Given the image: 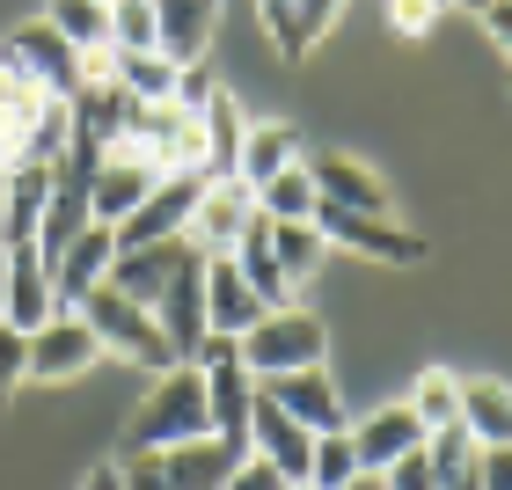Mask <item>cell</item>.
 Instances as JSON below:
<instances>
[{"mask_svg":"<svg viewBox=\"0 0 512 490\" xmlns=\"http://www.w3.org/2000/svg\"><path fill=\"white\" fill-rule=\"evenodd\" d=\"M154 183H161L154 161H139L132 147H110V154H103V169H96V183H88V213H96V227L132 220L139 205L154 198Z\"/></svg>","mask_w":512,"mask_h":490,"instance_id":"cell-9","label":"cell"},{"mask_svg":"<svg viewBox=\"0 0 512 490\" xmlns=\"http://www.w3.org/2000/svg\"><path fill=\"white\" fill-rule=\"evenodd\" d=\"M110 264H118V235H110V227H81V235L52 256L59 308H81V300H88V293H96L103 278H110Z\"/></svg>","mask_w":512,"mask_h":490,"instance_id":"cell-17","label":"cell"},{"mask_svg":"<svg viewBox=\"0 0 512 490\" xmlns=\"http://www.w3.org/2000/svg\"><path fill=\"white\" fill-rule=\"evenodd\" d=\"M103 8H110V0H103Z\"/></svg>","mask_w":512,"mask_h":490,"instance_id":"cell-46","label":"cell"},{"mask_svg":"<svg viewBox=\"0 0 512 490\" xmlns=\"http://www.w3.org/2000/svg\"><path fill=\"white\" fill-rule=\"evenodd\" d=\"M344 490H388V483H381V476H366V469H359V476H352V483H344Z\"/></svg>","mask_w":512,"mask_h":490,"instance_id":"cell-42","label":"cell"},{"mask_svg":"<svg viewBox=\"0 0 512 490\" xmlns=\"http://www.w3.org/2000/svg\"><path fill=\"white\" fill-rule=\"evenodd\" d=\"M293 490H308V483H293Z\"/></svg>","mask_w":512,"mask_h":490,"instance_id":"cell-45","label":"cell"},{"mask_svg":"<svg viewBox=\"0 0 512 490\" xmlns=\"http://www.w3.org/2000/svg\"><path fill=\"white\" fill-rule=\"evenodd\" d=\"M96 359H103V344L74 308H59L44 330H30V373L37 381H74V373H88Z\"/></svg>","mask_w":512,"mask_h":490,"instance_id":"cell-12","label":"cell"},{"mask_svg":"<svg viewBox=\"0 0 512 490\" xmlns=\"http://www.w3.org/2000/svg\"><path fill=\"white\" fill-rule=\"evenodd\" d=\"M183 439H213V410H205V373L198 366L161 373V388L132 410L125 447L132 454H161V447H183Z\"/></svg>","mask_w":512,"mask_h":490,"instance_id":"cell-1","label":"cell"},{"mask_svg":"<svg viewBox=\"0 0 512 490\" xmlns=\"http://www.w3.org/2000/svg\"><path fill=\"white\" fill-rule=\"evenodd\" d=\"M198 132H205V183L213 176H235V161H242V110H235V96L227 88H213V103L198 110Z\"/></svg>","mask_w":512,"mask_h":490,"instance_id":"cell-22","label":"cell"},{"mask_svg":"<svg viewBox=\"0 0 512 490\" xmlns=\"http://www.w3.org/2000/svg\"><path fill=\"white\" fill-rule=\"evenodd\" d=\"M249 454L256 461H271L286 483H308V461H315V432L308 425H293L286 410L271 403L264 388H256V417H249Z\"/></svg>","mask_w":512,"mask_h":490,"instance_id":"cell-13","label":"cell"},{"mask_svg":"<svg viewBox=\"0 0 512 490\" xmlns=\"http://www.w3.org/2000/svg\"><path fill=\"white\" fill-rule=\"evenodd\" d=\"M220 490H293V483L278 476L271 461H256V454H242V461H235V476H227Z\"/></svg>","mask_w":512,"mask_h":490,"instance_id":"cell-35","label":"cell"},{"mask_svg":"<svg viewBox=\"0 0 512 490\" xmlns=\"http://www.w3.org/2000/svg\"><path fill=\"white\" fill-rule=\"evenodd\" d=\"M264 242H271V264L293 278H315V264L330 256V242H322V227L315 220H264Z\"/></svg>","mask_w":512,"mask_h":490,"instance_id":"cell-24","label":"cell"},{"mask_svg":"<svg viewBox=\"0 0 512 490\" xmlns=\"http://www.w3.org/2000/svg\"><path fill=\"white\" fill-rule=\"evenodd\" d=\"M293 161H300V132H293V125H249V132H242L235 176L256 191V183H271L278 169H293Z\"/></svg>","mask_w":512,"mask_h":490,"instance_id":"cell-23","label":"cell"},{"mask_svg":"<svg viewBox=\"0 0 512 490\" xmlns=\"http://www.w3.org/2000/svg\"><path fill=\"white\" fill-rule=\"evenodd\" d=\"M59 315V278H52V256L37 242H15L8 249V300H0V322H15L22 337L44 330Z\"/></svg>","mask_w":512,"mask_h":490,"instance_id":"cell-6","label":"cell"},{"mask_svg":"<svg viewBox=\"0 0 512 490\" xmlns=\"http://www.w3.org/2000/svg\"><path fill=\"white\" fill-rule=\"evenodd\" d=\"M22 373H30V337H22L15 322H0V395H8Z\"/></svg>","mask_w":512,"mask_h":490,"instance_id":"cell-33","label":"cell"},{"mask_svg":"<svg viewBox=\"0 0 512 490\" xmlns=\"http://www.w3.org/2000/svg\"><path fill=\"white\" fill-rule=\"evenodd\" d=\"M447 8H469V15H483V0H447Z\"/></svg>","mask_w":512,"mask_h":490,"instance_id":"cell-44","label":"cell"},{"mask_svg":"<svg viewBox=\"0 0 512 490\" xmlns=\"http://www.w3.org/2000/svg\"><path fill=\"white\" fill-rule=\"evenodd\" d=\"M125 490H169V476H161V461L154 454H125Z\"/></svg>","mask_w":512,"mask_h":490,"instance_id":"cell-38","label":"cell"},{"mask_svg":"<svg viewBox=\"0 0 512 490\" xmlns=\"http://www.w3.org/2000/svg\"><path fill=\"white\" fill-rule=\"evenodd\" d=\"M308 176H315V198L337 205V213H388V183L352 154H315Z\"/></svg>","mask_w":512,"mask_h":490,"instance_id":"cell-18","label":"cell"},{"mask_svg":"<svg viewBox=\"0 0 512 490\" xmlns=\"http://www.w3.org/2000/svg\"><path fill=\"white\" fill-rule=\"evenodd\" d=\"M154 322H161V337H169V352H176V366H191V352L213 330H205V256H191L169 286H161V300H154Z\"/></svg>","mask_w":512,"mask_h":490,"instance_id":"cell-10","label":"cell"},{"mask_svg":"<svg viewBox=\"0 0 512 490\" xmlns=\"http://www.w3.org/2000/svg\"><path fill=\"white\" fill-rule=\"evenodd\" d=\"M410 417L425 432H447V425H461V381L447 366H432V373H417V395H410Z\"/></svg>","mask_w":512,"mask_h":490,"instance_id":"cell-28","label":"cell"},{"mask_svg":"<svg viewBox=\"0 0 512 490\" xmlns=\"http://www.w3.org/2000/svg\"><path fill=\"white\" fill-rule=\"evenodd\" d=\"M81 490H125V476H118V469L103 461V469H88V483H81Z\"/></svg>","mask_w":512,"mask_h":490,"instance_id":"cell-41","label":"cell"},{"mask_svg":"<svg viewBox=\"0 0 512 490\" xmlns=\"http://www.w3.org/2000/svg\"><path fill=\"white\" fill-rule=\"evenodd\" d=\"M425 439H432V432L410 417V403H388V410H374V417H366V425H352V447H359V469H366V476L395 469V461H403V454H417Z\"/></svg>","mask_w":512,"mask_h":490,"instance_id":"cell-19","label":"cell"},{"mask_svg":"<svg viewBox=\"0 0 512 490\" xmlns=\"http://www.w3.org/2000/svg\"><path fill=\"white\" fill-rule=\"evenodd\" d=\"M198 191H205V176H161V183H154V198L139 205L132 220L110 227V235H118V249H154V242H176L183 227H191Z\"/></svg>","mask_w":512,"mask_h":490,"instance_id":"cell-8","label":"cell"},{"mask_svg":"<svg viewBox=\"0 0 512 490\" xmlns=\"http://www.w3.org/2000/svg\"><path fill=\"white\" fill-rule=\"evenodd\" d=\"M461 432L476 447H512V388L505 381H461Z\"/></svg>","mask_w":512,"mask_h":490,"instance_id":"cell-21","label":"cell"},{"mask_svg":"<svg viewBox=\"0 0 512 490\" xmlns=\"http://www.w3.org/2000/svg\"><path fill=\"white\" fill-rule=\"evenodd\" d=\"M483 30H491V44L512 59V0H483Z\"/></svg>","mask_w":512,"mask_h":490,"instance_id":"cell-39","label":"cell"},{"mask_svg":"<svg viewBox=\"0 0 512 490\" xmlns=\"http://www.w3.org/2000/svg\"><path fill=\"white\" fill-rule=\"evenodd\" d=\"M0 59L22 66V74H30L52 103H74V96H81V52H74V44H66L44 15H37V22H22V30L0 44Z\"/></svg>","mask_w":512,"mask_h":490,"instance_id":"cell-5","label":"cell"},{"mask_svg":"<svg viewBox=\"0 0 512 490\" xmlns=\"http://www.w3.org/2000/svg\"><path fill=\"white\" fill-rule=\"evenodd\" d=\"M44 205H52V169L44 161H15L0 169V242H37L44 227Z\"/></svg>","mask_w":512,"mask_h":490,"instance_id":"cell-16","label":"cell"},{"mask_svg":"<svg viewBox=\"0 0 512 490\" xmlns=\"http://www.w3.org/2000/svg\"><path fill=\"white\" fill-rule=\"evenodd\" d=\"M249 220H256V191L242 176H213L198 191L191 205V227H183V242H191L198 256H235L242 235H249Z\"/></svg>","mask_w":512,"mask_h":490,"instance_id":"cell-4","label":"cell"},{"mask_svg":"<svg viewBox=\"0 0 512 490\" xmlns=\"http://www.w3.org/2000/svg\"><path fill=\"white\" fill-rule=\"evenodd\" d=\"M183 66H169L161 52H118V88L132 103H176Z\"/></svg>","mask_w":512,"mask_h":490,"instance_id":"cell-26","label":"cell"},{"mask_svg":"<svg viewBox=\"0 0 512 490\" xmlns=\"http://www.w3.org/2000/svg\"><path fill=\"white\" fill-rule=\"evenodd\" d=\"M315 176H308V161H293V169H278L271 183H256V213L264 220H315Z\"/></svg>","mask_w":512,"mask_h":490,"instance_id":"cell-25","label":"cell"},{"mask_svg":"<svg viewBox=\"0 0 512 490\" xmlns=\"http://www.w3.org/2000/svg\"><path fill=\"white\" fill-rule=\"evenodd\" d=\"M44 22H52L74 52H103V44H110V8H103V0H52Z\"/></svg>","mask_w":512,"mask_h":490,"instance_id":"cell-27","label":"cell"},{"mask_svg":"<svg viewBox=\"0 0 512 490\" xmlns=\"http://www.w3.org/2000/svg\"><path fill=\"white\" fill-rule=\"evenodd\" d=\"M176 103L198 118V110L213 103V74H205V66H183V81H176Z\"/></svg>","mask_w":512,"mask_h":490,"instance_id":"cell-37","label":"cell"},{"mask_svg":"<svg viewBox=\"0 0 512 490\" xmlns=\"http://www.w3.org/2000/svg\"><path fill=\"white\" fill-rule=\"evenodd\" d=\"M242 366L256 373V381H271V373H300V366H322L330 359V330H322V315L308 308H271L256 330L235 337Z\"/></svg>","mask_w":512,"mask_h":490,"instance_id":"cell-2","label":"cell"},{"mask_svg":"<svg viewBox=\"0 0 512 490\" xmlns=\"http://www.w3.org/2000/svg\"><path fill=\"white\" fill-rule=\"evenodd\" d=\"M154 15H161V59L169 66H205L227 0H154Z\"/></svg>","mask_w":512,"mask_h":490,"instance_id":"cell-15","label":"cell"},{"mask_svg":"<svg viewBox=\"0 0 512 490\" xmlns=\"http://www.w3.org/2000/svg\"><path fill=\"white\" fill-rule=\"evenodd\" d=\"M439 15H447V0H388V22H395L403 37H425Z\"/></svg>","mask_w":512,"mask_h":490,"instance_id":"cell-32","label":"cell"},{"mask_svg":"<svg viewBox=\"0 0 512 490\" xmlns=\"http://www.w3.org/2000/svg\"><path fill=\"white\" fill-rule=\"evenodd\" d=\"M352 476H359L352 425H344V432H322V439H315V461H308V490H344Z\"/></svg>","mask_w":512,"mask_h":490,"instance_id":"cell-30","label":"cell"},{"mask_svg":"<svg viewBox=\"0 0 512 490\" xmlns=\"http://www.w3.org/2000/svg\"><path fill=\"white\" fill-rule=\"evenodd\" d=\"M256 388H264L271 403L293 417V425H308L315 439H322V432H344V395H337V381H330L322 366H300V373H271V381H256Z\"/></svg>","mask_w":512,"mask_h":490,"instance_id":"cell-11","label":"cell"},{"mask_svg":"<svg viewBox=\"0 0 512 490\" xmlns=\"http://www.w3.org/2000/svg\"><path fill=\"white\" fill-rule=\"evenodd\" d=\"M271 308L256 300V286L242 278V264L235 256H205V330L213 337H242V330H256Z\"/></svg>","mask_w":512,"mask_h":490,"instance_id":"cell-14","label":"cell"},{"mask_svg":"<svg viewBox=\"0 0 512 490\" xmlns=\"http://www.w3.org/2000/svg\"><path fill=\"white\" fill-rule=\"evenodd\" d=\"M110 52H161L154 0H110Z\"/></svg>","mask_w":512,"mask_h":490,"instance_id":"cell-29","label":"cell"},{"mask_svg":"<svg viewBox=\"0 0 512 490\" xmlns=\"http://www.w3.org/2000/svg\"><path fill=\"white\" fill-rule=\"evenodd\" d=\"M0 300H8V242H0Z\"/></svg>","mask_w":512,"mask_h":490,"instance_id":"cell-43","label":"cell"},{"mask_svg":"<svg viewBox=\"0 0 512 490\" xmlns=\"http://www.w3.org/2000/svg\"><path fill=\"white\" fill-rule=\"evenodd\" d=\"M344 0H293V22H286V37H278V52L286 59H308L322 37H330V22H337Z\"/></svg>","mask_w":512,"mask_h":490,"instance_id":"cell-31","label":"cell"},{"mask_svg":"<svg viewBox=\"0 0 512 490\" xmlns=\"http://www.w3.org/2000/svg\"><path fill=\"white\" fill-rule=\"evenodd\" d=\"M476 476L483 490H512V447H476Z\"/></svg>","mask_w":512,"mask_h":490,"instance_id":"cell-36","label":"cell"},{"mask_svg":"<svg viewBox=\"0 0 512 490\" xmlns=\"http://www.w3.org/2000/svg\"><path fill=\"white\" fill-rule=\"evenodd\" d=\"M315 227L330 249H359V256H388V264H417L425 256V235L395 227L388 213H337V205H315Z\"/></svg>","mask_w":512,"mask_h":490,"instance_id":"cell-7","label":"cell"},{"mask_svg":"<svg viewBox=\"0 0 512 490\" xmlns=\"http://www.w3.org/2000/svg\"><path fill=\"white\" fill-rule=\"evenodd\" d=\"M74 315L88 322V330H96L103 352H118V359H132V366H154V373H169V366H176L169 337H161V322L139 308V300H125L118 286H96Z\"/></svg>","mask_w":512,"mask_h":490,"instance_id":"cell-3","label":"cell"},{"mask_svg":"<svg viewBox=\"0 0 512 490\" xmlns=\"http://www.w3.org/2000/svg\"><path fill=\"white\" fill-rule=\"evenodd\" d=\"M256 15L271 22V37H286V22H293V0H256Z\"/></svg>","mask_w":512,"mask_h":490,"instance_id":"cell-40","label":"cell"},{"mask_svg":"<svg viewBox=\"0 0 512 490\" xmlns=\"http://www.w3.org/2000/svg\"><path fill=\"white\" fill-rule=\"evenodd\" d=\"M161 476H169V490H220L227 476H235V447L227 439H183V447H161Z\"/></svg>","mask_w":512,"mask_h":490,"instance_id":"cell-20","label":"cell"},{"mask_svg":"<svg viewBox=\"0 0 512 490\" xmlns=\"http://www.w3.org/2000/svg\"><path fill=\"white\" fill-rule=\"evenodd\" d=\"M381 483L388 490H439V476H432V454L417 447V454H403L395 469H381Z\"/></svg>","mask_w":512,"mask_h":490,"instance_id":"cell-34","label":"cell"}]
</instances>
